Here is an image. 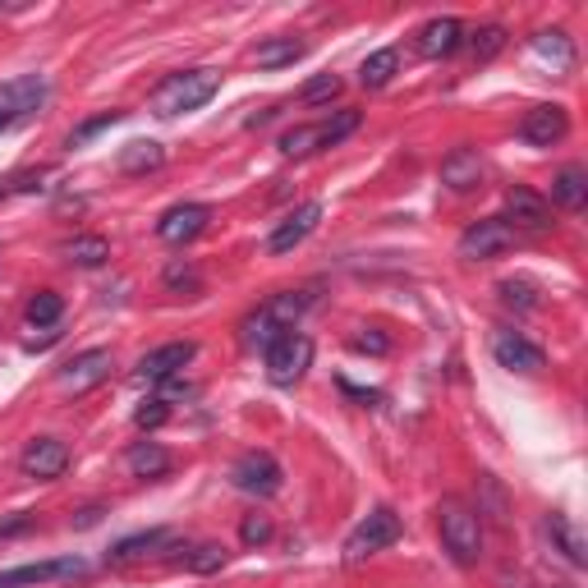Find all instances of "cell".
<instances>
[{"instance_id":"20","label":"cell","mask_w":588,"mask_h":588,"mask_svg":"<svg viewBox=\"0 0 588 588\" xmlns=\"http://www.w3.org/2000/svg\"><path fill=\"white\" fill-rule=\"evenodd\" d=\"M548 538L556 542V552L571 561V565H584V561H588V538H584V529L575 525L571 515L552 511V515H548Z\"/></svg>"},{"instance_id":"28","label":"cell","mask_w":588,"mask_h":588,"mask_svg":"<svg viewBox=\"0 0 588 588\" xmlns=\"http://www.w3.org/2000/svg\"><path fill=\"white\" fill-rule=\"evenodd\" d=\"M303 41L299 37H272V41H263V47L253 51V60L263 64V70H280V64H295V60H303Z\"/></svg>"},{"instance_id":"35","label":"cell","mask_w":588,"mask_h":588,"mask_svg":"<svg viewBox=\"0 0 588 588\" xmlns=\"http://www.w3.org/2000/svg\"><path fill=\"white\" fill-rule=\"evenodd\" d=\"M239 538H244V548H263L272 538V519L267 515H244V525H239Z\"/></svg>"},{"instance_id":"38","label":"cell","mask_w":588,"mask_h":588,"mask_svg":"<svg viewBox=\"0 0 588 588\" xmlns=\"http://www.w3.org/2000/svg\"><path fill=\"white\" fill-rule=\"evenodd\" d=\"M166 286L170 290H199V272L184 267V263H170L166 267Z\"/></svg>"},{"instance_id":"31","label":"cell","mask_w":588,"mask_h":588,"mask_svg":"<svg viewBox=\"0 0 588 588\" xmlns=\"http://www.w3.org/2000/svg\"><path fill=\"white\" fill-rule=\"evenodd\" d=\"M60 313H64V299H60L56 290H37V295L28 299V322H33V326H56Z\"/></svg>"},{"instance_id":"2","label":"cell","mask_w":588,"mask_h":588,"mask_svg":"<svg viewBox=\"0 0 588 588\" xmlns=\"http://www.w3.org/2000/svg\"><path fill=\"white\" fill-rule=\"evenodd\" d=\"M216 88H221V74L216 70H180L170 74L157 93H152V111L157 116H184V111H199V106H207L216 97Z\"/></svg>"},{"instance_id":"5","label":"cell","mask_w":588,"mask_h":588,"mask_svg":"<svg viewBox=\"0 0 588 588\" xmlns=\"http://www.w3.org/2000/svg\"><path fill=\"white\" fill-rule=\"evenodd\" d=\"M47 97H51V83L41 74H19L10 83H0V124H24L47 106Z\"/></svg>"},{"instance_id":"22","label":"cell","mask_w":588,"mask_h":588,"mask_svg":"<svg viewBox=\"0 0 588 588\" xmlns=\"http://www.w3.org/2000/svg\"><path fill=\"white\" fill-rule=\"evenodd\" d=\"M170 529H143V533H129V538H120L116 548H111V556L106 561H116V565H124V561H139V556H147V552H161V548H170Z\"/></svg>"},{"instance_id":"14","label":"cell","mask_w":588,"mask_h":588,"mask_svg":"<svg viewBox=\"0 0 588 588\" xmlns=\"http://www.w3.org/2000/svg\"><path fill=\"white\" fill-rule=\"evenodd\" d=\"M212 221V207L207 203H176L170 212H161L157 221V235L166 239V244H189V239H199Z\"/></svg>"},{"instance_id":"8","label":"cell","mask_w":588,"mask_h":588,"mask_svg":"<svg viewBox=\"0 0 588 588\" xmlns=\"http://www.w3.org/2000/svg\"><path fill=\"white\" fill-rule=\"evenodd\" d=\"M111 368H116L111 350H83L56 373V386L64 391V396H83V391H93L111 377Z\"/></svg>"},{"instance_id":"4","label":"cell","mask_w":588,"mask_h":588,"mask_svg":"<svg viewBox=\"0 0 588 588\" xmlns=\"http://www.w3.org/2000/svg\"><path fill=\"white\" fill-rule=\"evenodd\" d=\"M396 538H400V515H396V511H391V506L368 511V519H359L355 533L345 538V565H359V561H368V556L386 552Z\"/></svg>"},{"instance_id":"15","label":"cell","mask_w":588,"mask_h":588,"mask_svg":"<svg viewBox=\"0 0 588 588\" xmlns=\"http://www.w3.org/2000/svg\"><path fill=\"white\" fill-rule=\"evenodd\" d=\"M19 469H24L28 478H60L64 469H70V446L56 442V437H33L24 446V455H19Z\"/></svg>"},{"instance_id":"21","label":"cell","mask_w":588,"mask_h":588,"mask_svg":"<svg viewBox=\"0 0 588 588\" xmlns=\"http://www.w3.org/2000/svg\"><path fill=\"white\" fill-rule=\"evenodd\" d=\"M60 257L70 267L93 272V267H101L106 257H111V244H106L101 235H74V239H64V244H60Z\"/></svg>"},{"instance_id":"10","label":"cell","mask_w":588,"mask_h":588,"mask_svg":"<svg viewBox=\"0 0 588 588\" xmlns=\"http://www.w3.org/2000/svg\"><path fill=\"white\" fill-rule=\"evenodd\" d=\"M511 244H515V230L501 221V216H483V221H473L460 235V257H469V263H488V257L506 253Z\"/></svg>"},{"instance_id":"7","label":"cell","mask_w":588,"mask_h":588,"mask_svg":"<svg viewBox=\"0 0 588 588\" xmlns=\"http://www.w3.org/2000/svg\"><path fill=\"white\" fill-rule=\"evenodd\" d=\"M280 465L272 460L267 451H244L239 460L230 465V483L239 492H249V496H276L280 492Z\"/></svg>"},{"instance_id":"3","label":"cell","mask_w":588,"mask_h":588,"mask_svg":"<svg viewBox=\"0 0 588 588\" xmlns=\"http://www.w3.org/2000/svg\"><path fill=\"white\" fill-rule=\"evenodd\" d=\"M355 129H359V111H336L332 120L286 129V134H280V152H286V157H309V152L336 147L340 139H350Z\"/></svg>"},{"instance_id":"18","label":"cell","mask_w":588,"mask_h":588,"mask_svg":"<svg viewBox=\"0 0 588 588\" xmlns=\"http://www.w3.org/2000/svg\"><path fill=\"white\" fill-rule=\"evenodd\" d=\"M483 176H488V166H483V157H478L473 147H455V152L442 157V184L451 193H473L478 184H483Z\"/></svg>"},{"instance_id":"25","label":"cell","mask_w":588,"mask_h":588,"mask_svg":"<svg viewBox=\"0 0 588 588\" xmlns=\"http://www.w3.org/2000/svg\"><path fill=\"white\" fill-rule=\"evenodd\" d=\"M170 451L157 446V442H139V446H129V469H134V478H166L170 473Z\"/></svg>"},{"instance_id":"1","label":"cell","mask_w":588,"mask_h":588,"mask_svg":"<svg viewBox=\"0 0 588 588\" xmlns=\"http://www.w3.org/2000/svg\"><path fill=\"white\" fill-rule=\"evenodd\" d=\"M437 529H442V542H446L455 565H478V556H483V515H478L469 501L442 496Z\"/></svg>"},{"instance_id":"23","label":"cell","mask_w":588,"mask_h":588,"mask_svg":"<svg viewBox=\"0 0 588 588\" xmlns=\"http://www.w3.org/2000/svg\"><path fill=\"white\" fill-rule=\"evenodd\" d=\"M552 199H556L565 212H579V207L588 203V170H584V166H565V170H556Z\"/></svg>"},{"instance_id":"37","label":"cell","mask_w":588,"mask_h":588,"mask_svg":"<svg viewBox=\"0 0 588 588\" xmlns=\"http://www.w3.org/2000/svg\"><path fill=\"white\" fill-rule=\"evenodd\" d=\"M116 120H120V111H101L97 120H88V124H79V129H74V134H70V147H79V143H88L93 134H101V129H111Z\"/></svg>"},{"instance_id":"12","label":"cell","mask_w":588,"mask_h":588,"mask_svg":"<svg viewBox=\"0 0 588 588\" xmlns=\"http://www.w3.org/2000/svg\"><path fill=\"white\" fill-rule=\"evenodd\" d=\"M565 134H571V111L556 106V101H542L519 120V139L533 143V147H556Z\"/></svg>"},{"instance_id":"13","label":"cell","mask_w":588,"mask_h":588,"mask_svg":"<svg viewBox=\"0 0 588 588\" xmlns=\"http://www.w3.org/2000/svg\"><path fill=\"white\" fill-rule=\"evenodd\" d=\"M193 355H199V345H193V340L157 345V350H147V355L139 359V377H143V382H170V377H180L184 368L193 363Z\"/></svg>"},{"instance_id":"9","label":"cell","mask_w":588,"mask_h":588,"mask_svg":"<svg viewBox=\"0 0 588 588\" xmlns=\"http://www.w3.org/2000/svg\"><path fill=\"white\" fill-rule=\"evenodd\" d=\"M88 575L83 556H56V561H28L14 571H0V588H28V584H51V579H79Z\"/></svg>"},{"instance_id":"24","label":"cell","mask_w":588,"mask_h":588,"mask_svg":"<svg viewBox=\"0 0 588 588\" xmlns=\"http://www.w3.org/2000/svg\"><path fill=\"white\" fill-rule=\"evenodd\" d=\"M309 303H313V295H309V290H280V295H272V299L263 303V309L276 317L280 332H295V322H299L303 313H309Z\"/></svg>"},{"instance_id":"6","label":"cell","mask_w":588,"mask_h":588,"mask_svg":"<svg viewBox=\"0 0 588 588\" xmlns=\"http://www.w3.org/2000/svg\"><path fill=\"white\" fill-rule=\"evenodd\" d=\"M309 363H313V340L303 332H286V336H276V345L267 350V377L276 386H295L309 373Z\"/></svg>"},{"instance_id":"19","label":"cell","mask_w":588,"mask_h":588,"mask_svg":"<svg viewBox=\"0 0 588 588\" xmlns=\"http://www.w3.org/2000/svg\"><path fill=\"white\" fill-rule=\"evenodd\" d=\"M492 359L501 368H511V373H538V368H542V350L533 340L519 336V332H496L492 336Z\"/></svg>"},{"instance_id":"33","label":"cell","mask_w":588,"mask_h":588,"mask_svg":"<svg viewBox=\"0 0 588 588\" xmlns=\"http://www.w3.org/2000/svg\"><path fill=\"white\" fill-rule=\"evenodd\" d=\"M501 47H506V28H501V24H488V28H478L469 37V56L473 60H492Z\"/></svg>"},{"instance_id":"39","label":"cell","mask_w":588,"mask_h":588,"mask_svg":"<svg viewBox=\"0 0 588 588\" xmlns=\"http://www.w3.org/2000/svg\"><path fill=\"white\" fill-rule=\"evenodd\" d=\"M166 413H170L166 400H143V409L134 413V423H139V428H161V423H166Z\"/></svg>"},{"instance_id":"41","label":"cell","mask_w":588,"mask_h":588,"mask_svg":"<svg viewBox=\"0 0 588 588\" xmlns=\"http://www.w3.org/2000/svg\"><path fill=\"white\" fill-rule=\"evenodd\" d=\"M355 350H373V355H382V350H386V336H355Z\"/></svg>"},{"instance_id":"11","label":"cell","mask_w":588,"mask_h":588,"mask_svg":"<svg viewBox=\"0 0 588 588\" xmlns=\"http://www.w3.org/2000/svg\"><path fill=\"white\" fill-rule=\"evenodd\" d=\"M501 221H506L511 230H552L556 216H552V203L542 199V193L515 184V189H506V216H501Z\"/></svg>"},{"instance_id":"42","label":"cell","mask_w":588,"mask_h":588,"mask_svg":"<svg viewBox=\"0 0 588 588\" xmlns=\"http://www.w3.org/2000/svg\"><path fill=\"white\" fill-rule=\"evenodd\" d=\"M501 588H529V579H525V575H511V571H506V575H501Z\"/></svg>"},{"instance_id":"40","label":"cell","mask_w":588,"mask_h":588,"mask_svg":"<svg viewBox=\"0 0 588 588\" xmlns=\"http://www.w3.org/2000/svg\"><path fill=\"white\" fill-rule=\"evenodd\" d=\"M24 529H33V515H14V519L0 525V538H14V533H24Z\"/></svg>"},{"instance_id":"17","label":"cell","mask_w":588,"mask_h":588,"mask_svg":"<svg viewBox=\"0 0 588 588\" xmlns=\"http://www.w3.org/2000/svg\"><path fill=\"white\" fill-rule=\"evenodd\" d=\"M413 47H419V56L428 60H442V56H455L465 47V28H460V19H428V24L419 28V37H413Z\"/></svg>"},{"instance_id":"16","label":"cell","mask_w":588,"mask_h":588,"mask_svg":"<svg viewBox=\"0 0 588 588\" xmlns=\"http://www.w3.org/2000/svg\"><path fill=\"white\" fill-rule=\"evenodd\" d=\"M317 221H322V203H303V207H295V212L286 216V221H280V226L272 230L267 253H272V257H280V253L299 249L303 239H309V235L317 230Z\"/></svg>"},{"instance_id":"43","label":"cell","mask_w":588,"mask_h":588,"mask_svg":"<svg viewBox=\"0 0 588 588\" xmlns=\"http://www.w3.org/2000/svg\"><path fill=\"white\" fill-rule=\"evenodd\" d=\"M10 189H14V184H10V180H0V199H5V193H10Z\"/></svg>"},{"instance_id":"30","label":"cell","mask_w":588,"mask_h":588,"mask_svg":"<svg viewBox=\"0 0 588 588\" xmlns=\"http://www.w3.org/2000/svg\"><path fill=\"white\" fill-rule=\"evenodd\" d=\"M166 161V152H161V143H129L124 152H120V170H124V176H143V170H157Z\"/></svg>"},{"instance_id":"27","label":"cell","mask_w":588,"mask_h":588,"mask_svg":"<svg viewBox=\"0 0 588 588\" xmlns=\"http://www.w3.org/2000/svg\"><path fill=\"white\" fill-rule=\"evenodd\" d=\"M533 51H538L542 60H552V70H575V41L565 37L561 28L538 33V37H533Z\"/></svg>"},{"instance_id":"34","label":"cell","mask_w":588,"mask_h":588,"mask_svg":"<svg viewBox=\"0 0 588 588\" xmlns=\"http://www.w3.org/2000/svg\"><path fill=\"white\" fill-rule=\"evenodd\" d=\"M336 93H340V79H336V74H317L313 83H303L299 101H303V106H317V101H332Z\"/></svg>"},{"instance_id":"32","label":"cell","mask_w":588,"mask_h":588,"mask_svg":"<svg viewBox=\"0 0 588 588\" xmlns=\"http://www.w3.org/2000/svg\"><path fill=\"white\" fill-rule=\"evenodd\" d=\"M193 575H216L226 565V548H216V542H199V548H189V556H180Z\"/></svg>"},{"instance_id":"36","label":"cell","mask_w":588,"mask_h":588,"mask_svg":"<svg viewBox=\"0 0 588 588\" xmlns=\"http://www.w3.org/2000/svg\"><path fill=\"white\" fill-rule=\"evenodd\" d=\"M496 290H501V303H511V309H515V303H519V309H533V303H538L525 280H501Z\"/></svg>"},{"instance_id":"29","label":"cell","mask_w":588,"mask_h":588,"mask_svg":"<svg viewBox=\"0 0 588 588\" xmlns=\"http://www.w3.org/2000/svg\"><path fill=\"white\" fill-rule=\"evenodd\" d=\"M239 332H244V345H249V350H272V345H276V336H286V332H280V326H276V317L267 313V309H257V313H249L244 317V326H239Z\"/></svg>"},{"instance_id":"26","label":"cell","mask_w":588,"mask_h":588,"mask_svg":"<svg viewBox=\"0 0 588 588\" xmlns=\"http://www.w3.org/2000/svg\"><path fill=\"white\" fill-rule=\"evenodd\" d=\"M396 70H400V51L382 47V51H373L359 64V83H363V88H386V83L396 79Z\"/></svg>"}]
</instances>
